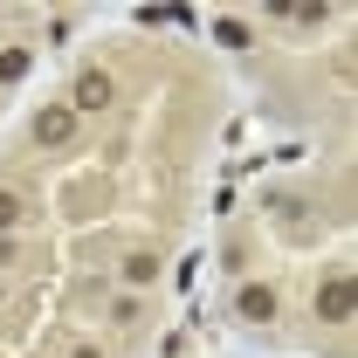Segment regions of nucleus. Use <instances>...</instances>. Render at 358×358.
<instances>
[{
    "label": "nucleus",
    "mask_w": 358,
    "mask_h": 358,
    "mask_svg": "<svg viewBox=\"0 0 358 358\" xmlns=\"http://www.w3.org/2000/svg\"><path fill=\"white\" fill-rule=\"evenodd\" d=\"M268 21H289V28H324L331 21V7L317 0V7H268Z\"/></svg>",
    "instance_id": "nucleus-9"
},
{
    "label": "nucleus",
    "mask_w": 358,
    "mask_h": 358,
    "mask_svg": "<svg viewBox=\"0 0 358 358\" xmlns=\"http://www.w3.org/2000/svg\"><path fill=\"white\" fill-rule=\"evenodd\" d=\"M275 310H282L275 282H241V289H234V317H241V324H275Z\"/></svg>",
    "instance_id": "nucleus-4"
},
{
    "label": "nucleus",
    "mask_w": 358,
    "mask_h": 358,
    "mask_svg": "<svg viewBox=\"0 0 358 358\" xmlns=\"http://www.w3.org/2000/svg\"><path fill=\"white\" fill-rule=\"evenodd\" d=\"M28 69H35V48H0V90L28 83Z\"/></svg>",
    "instance_id": "nucleus-8"
},
{
    "label": "nucleus",
    "mask_w": 358,
    "mask_h": 358,
    "mask_svg": "<svg viewBox=\"0 0 358 358\" xmlns=\"http://www.w3.org/2000/svg\"><path fill=\"white\" fill-rule=\"evenodd\" d=\"M76 124H83V117H76V110H69V103L55 96V103H42V110L28 117V138H35L42 152H62V145L76 138Z\"/></svg>",
    "instance_id": "nucleus-3"
},
{
    "label": "nucleus",
    "mask_w": 358,
    "mask_h": 358,
    "mask_svg": "<svg viewBox=\"0 0 358 358\" xmlns=\"http://www.w3.org/2000/svg\"><path fill=\"white\" fill-rule=\"evenodd\" d=\"M7 296H14V282H7V275H0V303H7Z\"/></svg>",
    "instance_id": "nucleus-13"
},
{
    "label": "nucleus",
    "mask_w": 358,
    "mask_h": 358,
    "mask_svg": "<svg viewBox=\"0 0 358 358\" xmlns=\"http://www.w3.org/2000/svg\"><path fill=\"white\" fill-rule=\"evenodd\" d=\"M103 324H117V331L145 324V296H138V289H110V296H103Z\"/></svg>",
    "instance_id": "nucleus-6"
},
{
    "label": "nucleus",
    "mask_w": 358,
    "mask_h": 358,
    "mask_svg": "<svg viewBox=\"0 0 358 358\" xmlns=\"http://www.w3.org/2000/svg\"><path fill=\"white\" fill-rule=\"evenodd\" d=\"M28 262H35L28 241H21V234H0V275H7V268H28Z\"/></svg>",
    "instance_id": "nucleus-10"
},
{
    "label": "nucleus",
    "mask_w": 358,
    "mask_h": 358,
    "mask_svg": "<svg viewBox=\"0 0 358 358\" xmlns=\"http://www.w3.org/2000/svg\"><path fill=\"white\" fill-rule=\"evenodd\" d=\"M152 282H159V255H152V248H131V255H117V289H138V296H152Z\"/></svg>",
    "instance_id": "nucleus-5"
},
{
    "label": "nucleus",
    "mask_w": 358,
    "mask_h": 358,
    "mask_svg": "<svg viewBox=\"0 0 358 358\" xmlns=\"http://www.w3.org/2000/svg\"><path fill=\"white\" fill-rule=\"evenodd\" d=\"M214 42L221 48H248L255 35H248V21H214Z\"/></svg>",
    "instance_id": "nucleus-11"
},
{
    "label": "nucleus",
    "mask_w": 358,
    "mask_h": 358,
    "mask_svg": "<svg viewBox=\"0 0 358 358\" xmlns=\"http://www.w3.org/2000/svg\"><path fill=\"white\" fill-rule=\"evenodd\" d=\"M310 317L317 324H331V331H345L358 317V289H352V268H331L324 282L310 289Z\"/></svg>",
    "instance_id": "nucleus-1"
},
{
    "label": "nucleus",
    "mask_w": 358,
    "mask_h": 358,
    "mask_svg": "<svg viewBox=\"0 0 358 358\" xmlns=\"http://www.w3.org/2000/svg\"><path fill=\"white\" fill-rule=\"evenodd\" d=\"M28 221H35V200L21 186H0V234H21Z\"/></svg>",
    "instance_id": "nucleus-7"
},
{
    "label": "nucleus",
    "mask_w": 358,
    "mask_h": 358,
    "mask_svg": "<svg viewBox=\"0 0 358 358\" xmlns=\"http://www.w3.org/2000/svg\"><path fill=\"white\" fill-rule=\"evenodd\" d=\"M62 103H69L76 117H96V110H110V103H117V76L90 62V69H76V76H69V96H62Z\"/></svg>",
    "instance_id": "nucleus-2"
},
{
    "label": "nucleus",
    "mask_w": 358,
    "mask_h": 358,
    "mask_svg": "<svg viewBox=\"0 0 358 358\" xmlns=\"http://www.w3.org/2000/svg\"><path fill=\"white\" fill-rule=\"evenodd\" d=\"M69 358H110V352H103L96 338H76V345H69Z\"/></svg>",
    "instance_id": "nucleus-12"
}]
</instances>
